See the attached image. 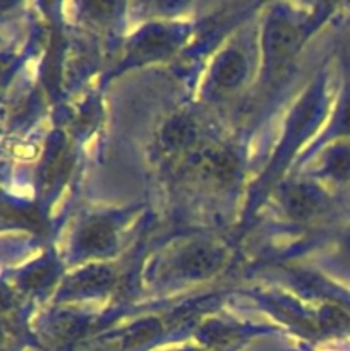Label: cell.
Returning <instances> with one entry per match:
<instances>
[{"label": "cell", "mask_w": 350, "mask_h": 351, "mask_svg": "<svg viewBox=\"0 0 350 351\" xmlns=\"http://www.w3.org/2000/svg\"><path fill=\"white\" fill-rule=\"evenodd\" d=\"M220 254L218 250L213 249V247H194V249H189L187 252L182 254L180 257V267L185 274L189 276H202V274H208L218 266Z\"/></svg>", "instance_id": "1"}, {"label": "cell", "mask_w": 350, "mask_h": 351, "mask_svg": "<svg viewBox=\"0 0 350 351\" xmlns=\"http://www.w3.org/2000/svg\"><path fill=\"white\" fill-rule=\"evenodd\" d=\"M295 45V31L288 24H275L268 33L266 50L268 58L280 60L285 55L290 53L292 47Z\"/></svg>", "instance_id": "2"}, {"label": "cell", "mask_w": 350, "mask_h": 351, "mask_svg": "<svg viewBox=\"0 0 350 351\" xmlns=\"http://www.w3.org/2000/svg\"><path fill=\"white\" fill-rule=\"evenodd\" d=\"M82 245L86 250L95 254L108 252L110 247L113 245V233L112 228L105 223H96L86 228L84 235H82Z\"/></svg>", "instance_id": "3"}, {"label": "cell", "mask_w": 350, "mask_h": 351, "mask_svg": "<svg viewBox=\"0 0 350 351\" xmlns=\"http://www.w3.org/2000/svg\"><path fill=\"white\" fill-rule=\"evenodd\" d=\"M244 74V58L239 53H230L226 57L222 58V62L218 64L216 69V79L222 86H230L237 84L240 81Z\"/></svg>", "instance_id": "4"}, {"label": "cell", "mask_w": 350, "mask_h": 351, "mask_svg": "<svg viewBox=\"0 0 350 351\" xmlns=\"http://www.w3.org/2000/svg\"><path fill=\"white\" fill-rule=\"evenodd\" d=\"M316 197L311 194V191L305 189H295L288 195V208L294 215L297 216H307L309 213L314 211Z\"/></svg>", "instance_id": "5"}, {"label": "cell", "mask_w": 350, "mask_h": 351, "mask_svg": "<svg viewBox=\"0 0 350 351\" xmlns=\"http://www.w3.org/2000/svg\"><path fill=\"white\" fill-rule=\"evenodd\" d=\"M329 170L338 175V177H345L347 173H350V151L343 149L342 153L335 154L331 165H329Z\"/></svg>", "instance_id": "6"}, {"label": "cell", "mask_w": 350, "mask_h": 351, "mask_svg": "<svg viewBox=\"0 0 350 351\" xmlns=\"http://www.w3.org/2000/svg\"><path fill=\"white\" fill-rule=\"evenodd\" d=\"M349 254H350V242H349Z\"/></svg>", "instance_id": "7"}]
</instances>
